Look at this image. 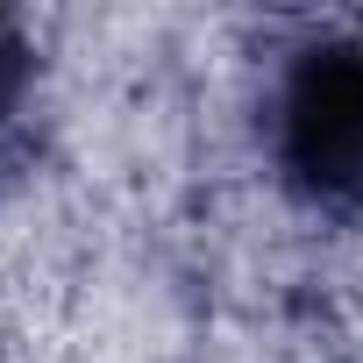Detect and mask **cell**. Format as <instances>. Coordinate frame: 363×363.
<instances>
[{
    "label": "cell",
    "instance_id": "6da1fadb",
    "mask_svg": "<svg viewBox=\"0 0 363 363\" xmlns=\"http://www.w3.org/2000/svg\"><path fill=\"white\" fill-rule=\"evenodd\" d=\"M285 171L320 200H363V22L292 65Z\"/></svg>",
    "mask_w": 363,
    "mask_h": 363
},
{
    "label": "cell",
    "instance_id": "7a4b0ae2",
    "mask_svg": "<svg viewBox=\"0 0 363 363\" xmlns=\"http://www.w3.org/2000/svg\"><path fill=\"white\" fill-rule=\"evenodd\" d=\"M15 93H22V43H15L8 15H0V107H8Z\"/></svg>",
    "mask_w": 363,
    "mask_h": 363
}]
</instances>
